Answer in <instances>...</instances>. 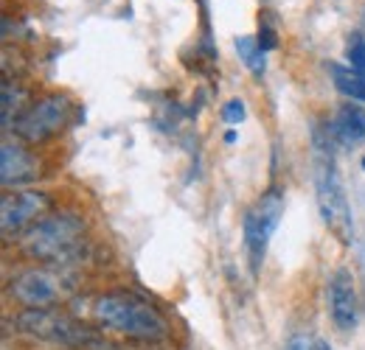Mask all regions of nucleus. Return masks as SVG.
<instances>
[{"instance_id": "1", "label": "nucleus", "mask_w": 365, "mask_h": 350, "mask_svg": "<svg viewBox=\"0 0 365 350\" xmlns=\"http://www.w3.org/2000/svg\"><path fill=\"white\" fill-rule=\"evenodd\" d=\"M93 319L113 334L140 339V342H160L169 334V325L158 314V308L130 292H110L96 297Z\"/></svg>"}, {"instance_id": "2", "label": "nucleus", "mask_w": 365, "mask_h": 350, "mask_svg": "<svg viewBox=\"0 0 365 350\" xmlns=\"http://www.w3.org/2000/svg\"><path fill=\"white\" fill-rule=\"evenodd\" d=\"M82 221L73 213H53L23 233V250L37 261H71L82 244Z\"/></svg>"}, {"instance_id": "3", "label": "nucleus", "mask_w": 365, "mask_h": 350, "mask_svg": "<svg viewBox=\"0 0 365 350\" xmlns=\"http://www.w3.org/2000/svg\"><path fill=\"white\" fill-rule=\"evenodd\" d=\"M14 325L26 336L43 339L51 345H62V348L91 350L98 342V336L85 322H79L62 311H53V308H26L14 317Z\"/></svg>"}, {"instance_id": "4", "label": "nucleus", "mask_w": 365, "mask_h": 350, "mask_svg": "<svg viewBox=\"0 0 365 350\" xmlns=\"http://www.w3.org/2000/svg\"><path fill=\"white\" fill-rule=\"evenodd\" d=\"M315 191H318V208L326 227L340 235L343 241L354 238V224H351V208L346 199V188L340 182L337 166L331 157L320 154L315 163Z\"/></svg>"}, {"instance_id": "5", "label": "nucleus", "mask_w": 365, "mask_h": 350, "mask_svg": "<svg viewBox=\"0 0 365 350\" xmlns=\"http://www.w3.org/2000/svg\"><path fill=\"white\" fill-rule=\"evenodd\" d=\"M71 98L62 92H48L43 98H37L34 104H29V110L17 118L14 134L26 143H43L48 137L59 134L71 121Z\"/></svg>"}, {"instance_id": "6", "label": "nucleus", "mask_w": 365, "mask_h": 350, "mask_svg": "<svg viewBox=\"0 0 365 350\" xmlns=\"http://www.w3.org/2000/svg\"><path fill=\"white\" fill-rule=\"evenodd\" d=\"M284 216V193L273 188L267 191L242 219V230H245V250L250 255V266L253 272H259V266L264 261L267 244L273 238V233L278 230V221Z\"/></svg>"}, {"instance_id": "7", "label": "nucleus", "mask_w": 365, "mask_h": 350, "mask_svg": "<svg viewBox=\"0 0 365 350\" xmlns=\"http://www.w3.org/2000/svg\"><path fill=\"white\" fill-rule=\"evenodd\" d=\"M62 277L48 269H26L11 280V297L26 308H48L62 297Z\"/></svg>"}, {"instance_id": "8", "label": "nucleus", "mask_w": 365, "mask_h": 350, "mask_svg": "<svg viewBox=\"0 0 365 350\" xmlns=\"http://www.w3.org/2000/svg\"><path fill=\"white\" fill-rule=\"evenodd\" d=\"M329 317L337 325V331H354L360 319V303L354 277L349 269H337L329 280Z\"/></svg>"}, {"instance_id": "9", "label": "nucleus", "mask_w": 365, "mask_h": 350, "mask_svg": "<svg viewBox=\"0 0 365 350\" xmlns=\"http://www.w3.org/2000/svg\"><path fill=\"white\" fill-rule=\"evenodd\" d=\"M48 211V196L37 191H20V193H6L0 202V224L3 233H20L23 227L37 224V216H43Z\"/></svg>"}, {"instance_id": "10", "label": "nucleus", "mask_w": 365, "mask_h": 350, "mask_svg": "<svg viewBox=\"0 0 365 350\" xmlns=\"http://www.w3.org/2000/svg\"><path fill=\"white\" fill-rule=\"evenodd\" d=\"M37 176H40V166H37L34 154L20 143L6 140L0 149V182H3V188L29 185Z\"/></svg>"}, {"instance_id": "11", "label": "nucleus", "mask_w": 365, "mask_h": 350, "mask_svg": "<svg viewBox=\"0 0 365 350\" xmlns=\"http://www.w3.org/2000/svg\"><path fill=\"white\" fill-rule=\"evenodd\" d=\"M329 132L334 134V140H340L343 146H351V143H360L365 137V110L363 107H343L337 112V118L329 124Z\"/></svg>"}, {"instance_id": "12", "label": "nucleus", "mask_w": 365, "mask_h": 350, "mask_svg": "<svg viewBox=\"0 0 365 350\" xmlns=\"http://www.w3.org/2000/svg\"><path fill=\"white\" fill-rule=\"evenodd\" d=\"M334 88L340 90L346 98L351 101H365V73L354 70V68H343V65H329Z\"/></svg>"}, {"instance_id": "13", "label": "nucleus", "mask_w": 365, "mask_h": 350, "mask_svg": "<svg viewBox=\"0 0 365 350\" xmlns=\"http://www.w3.org/2000/svg\"><path fill=\"white\" fill-rule=\"evenodd\" d=\"M236 51H239L242 65H245L253 76H264L267 62H264V51H262L259 40H253V37H236Z\"/></svg>"}, {"instance_id": "14", "label": "nucleus", "mask_w": 365, "mask_h": 350, "mask_svg": "<svg viewBox=\"0 0 365 350\" xmlns=\"http://www.w3.org/2000/svg\"><path fill=\"white\" fill-rule=\"evenodd\" d=\"M23 101H26V92L17 88H11V82H3V129H11V124H14V118H11V110H14V115L20 118L29 107H23Z\"/></svg>"}, {"instance_id": "15", "label": "nucleus", "mask_w": 365, "mask_h": 350, "mask_svg": "<svg viewBox=\"0 0 365 350\" xmlns=\"http://www.w3.org/2000/svg\"><path fill=\"white\" fill-rule=\"evenodd\" d=\"M346 59H349V68L365 73V37L360 31H354L346 43Z\"/></svg>"}, {"instance_id": "16", "label": "nucleus", "mask_w": 365, "mask_h": 350, "mask_svg": "<svg viewBox=\"0 0 365 350\" xmlns=\"http://www.w3.org/2000/svg\"><path fill=\"white\" fill-rule=\"evenodd\" d=\"M245 115H247V110H245V101H242V98H233V101L225 104L222 118H225L228 124H242V121H245Z\"/></svg>"}, {"instance_id": "17", "label": "nucleus", "mask_w": 365, "mask_h": 350, "mask_svg": "<svg viewBox=\"0 0 365 350\" xmlns=\"http://www.w3.org/2000/svg\"><path fill=\"white\" fill-rule=\"evenodd\" d=\"M287 350H315V345L307 339V336H292L287 342Z\"/></svg>"}, {"instance_id": "18", "label": "nucleus", "mask_w": 365, "mask_h": 350, "mask_svg": "<svg viewBox=\"0 0 365 350\" xmlns=\"http://www.w3.org/2000/svg\"><path fill=\"white\" fill-rule=\"evenodd\" d=\"M259 45H262V51H273L275 48V34L270 28H262V34H259Z\"/></svg>"}, {"instance_id": "19", "label": "nucleus", "mask_w": 365, "mask_h": 350, "mask_svg": "<svg viewBox=\"0 0 365 350\" xmlns=\"http://www.w3.org/2000/svg\"><path fill=\"white\" fill-rule=\"evenodd\" d=\"M315 350H334V348H331L329 342H323V339H320V342H315Z\"/></svg>"}, {"instance_id": "20", "label": "nucleus", "mask_w": 365, "mask_h": 350, "mask_svg": "<svg viewBox=\"0 0 365 350\" xmlns=\"http://www.w3.org/2000/svg\"><path fill=\"white\" fill-rule=\"evenodd\" d=\"M225 143H236V132H225Z\"/></svg>"}, {"instance_id": "21", "label": "nucleus", "mask_w": 365, "mask_h": 350, "mask_svg": "<svg viewBox=\"0 0 365 350\" xmlns=\"http://www.w3.org/2000/svg\"><path fill=\"white\" fill-rule=\"evenodd\" d=\"M363 169H365V157H363Z\"/></svg>"}]
</instances>
